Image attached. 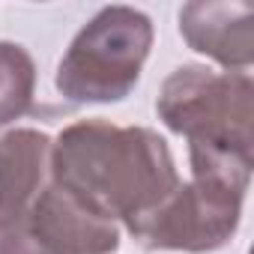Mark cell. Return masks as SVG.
<instances>
[{"label": "cell", "mask_w": 254, "mask_h": 254, "mask_svg": "<svg viewBox=\"0 0 254 254\" xmlns=\"http://www.w3.org/2000/svg\"><path fill=\"white\" fill-rule=\"evenodd\" d=\"M51 180L93 212L123 224L147 215L180 186L165 138L108 120L72 123L57 135Z\"/></svg>", "instance_id": "cell-1"}, {"label": "cell", "mask_w": 254, "mask_h": 254, "mask_svg": "<svg viewBox=\"0 0 254 254\" xmlns=\"http://www.w3.org/2000/svg\"><path fill=\"white\" fill-rule=\"evenodd\" d=\"M251 99L254 84L245 72H212L189 63L165 78L156 111L171 132L189 141L194 180L248 189L254 165Z\"/></svg>", "instance_id": "cell-2"}, {"label": "cell", "mask_w": 254, "mask_h": 254, "mask_svg": "<svg viewBox=\"0 0 254 254\" xmlns=\"http://www.w3.org/2000/svg\"><path fill=\"white\" fill-rule=\"evenodd\" d=\"M153 45V24L132 6H105L81 33L57 66V90L69 102H120L144 69Z\"/></svg>", "instance_id": "cell-3"}, {"label": "cell", "mask_w": 254, "mask_h": 254, "mask_svg": "<svg viewBox=\"0 0 254 254\" xmlns=\"http://www.w3.org/2000/svg\"><path fill=\"white\" fill-rule=\"evenodd\" d=\"M242 197L245 191L206 180L180 183L159 206L126 227L147 251H215L233 239Z\"/></svg>", "instance_id": "cell-4"}, {"label": "cell", "mask_w": 254, "mask_h": 254, "mask_svg": "<svg viewBox=\"0 0 254 254\" xmlns=\"http://www.w3.org/2000/svg\"><path fill=\"white\" fill-rule=\"evenodd\" d=\"M117 245V221L93 212L54 180L21 221L0 233V254H111Z\"/></svg>", "instance_id": "cell-5"}, {"label": "cell", "mask_w": 254, "mask_h": 254, "mask_svg": "<svg viewBox=\"0 0 254 254\" xmlns=\"http://www.w3.org/2000/svg\"><path fill=\"white\" fill-rule=\"evenodd\" d=\"M183 39L221 63L242 72L254 60V6L248 0H194L180 9Z\"/></svg>", "instance_id": "cell-6"}, {"label": "cell", "mask_w": 254, "mask_h": 254, "mask_svg": "<svg viewBox=\"0 0 254 254\" xmlns=\"http://www.w3.org/2000/svg\"><path fill=\"white\" fill-rule=\"evenodd\" d=\"M51 183V138L15 129L0 138V233L27 215Z\"/></svg>", "instance_id": "cell-7"}, {"label": "cell", "mask_w": 254, "mask_h": 254, "mask_svg": "<svg viewBox=\"0 0 254 254\" xmlns=\"http://www.w3.org/2000/svg\"><path fill=\"white\" fill-rule=\"evenodd\" d=\"M36 66L27 48L0 42V126L15 123L33 108Z\"/></svg>", "instance_id": "cell-8"}]
</instances>
